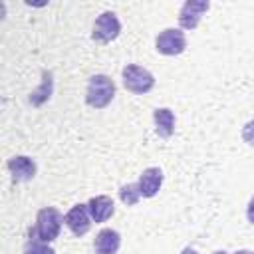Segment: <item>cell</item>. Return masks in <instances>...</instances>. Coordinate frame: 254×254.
Here are the masks:
<instances>
[{"label": "cell", "instance_id": "obj_6", "mask_svg": "<svg viewBox=\"0 0 254 254\" xmlns=\"http://www.w3.org/2000/svg\"><path fill=\"white\" fill-rule=\"evenodd\" d=\"M64 224L67 226V230L81 238L83 234L89 232L91 228V216H89V208H87V202L85 204H73L65 214H64Z\"/></svg>", "mask_w": 254, "mask_h": 254}, {"label": "cell", "instance_id": "obj_17", "mask_svg": "<svg viewBox=\"0 0 254 254\" xmlns=\"http://www.w3.org/2000/svg\"><path fill=\"white\" fill-rule=\"evenodd\" d=\"M181 254H198V252H196L194 248H190V246H187V248H183V250H181Z\"/></svg>", "mask_w": 254, "mask_h": 254}, {"label": "cell", "instance_id": "obj_4", "mask_svg": "<svg viewBox=\"0 0 254 254\" xmlns=\"http://www.w3.org/2000/svg\"><path fill=\"white\" fill-rule=\"evenodd\" d=\"M155 50L163 56H179L187 50V36L179 28H165L155 38Z\"/></svg>", "mask_w": 254, "mask_h": 254}, {"label": "cell", "instance_id": "obj_9", "mask_svg": "<svg viewBox=\"0 0 254 254\" xmlns=\"http://www.w3.org/2000/svg\"><path fill=\"white\" fill-rule=\"evenodd\" d=\"M163 171L159 167H147L141 175H139V181H137V187H139V192L143 198H153L159 190H161V185H163Z\"/></svg>", "mask_w": 254, "mask_h": 254}, {"label": "cell", "instance_id": "obj_3", "mask_svg": "<svg viewBox=\"0 0 254 254\" xmlns=\"http://www.w3.org/2000/svg\"><path fill=\"white\" fill-rule=\"evenodd\" d=\"M121 77L125 89L135 95H145L155 87V75L147 67H141L137 64H127L121 69Z\"/></svg>", "mask_w": 254, "mask_h": 254}, {"label": "cell", "instance_id": "obj_16", "mask_svg": "<svg viewBox=\"0 0 254 254\" xmlns=\"http://www.w3.org/2000/svg\"><path fill=\"white\" fill-rule=\"evenodd\" d=\"M246 218H248L250 224H254V194H252V198L248 200V206H246Z\"/></svg>", "mask_w": 254, "mask_h": 254}, {"label": "cell", "instance_id": "obj_1", "mask_svg": "<svg viewBox=\"0 0 254 254\" xmlns=\"http://www.w3.org/2000/svg\"><path fill=\"white\" fill-rule=\"evenodd\" d=\"M115 97V81L105 73H95L87 81L85 89V103L93 109L107 107Z\"/></svg>", "mask_w": 254, "mask_h": 254}, {"label": "cell", "instance_id": "obj_15", "mask_svg": "<svg viewBox=\"0 0 254 254\" xmlns=\"http://www.w3.org/2000/svg\"><path fill=\"white\" fill-rule=\"evenodd\" d=\"M242 139H244V143H248L250 147H254V119H250L244 127H242Z\"/></svg>", "mask_w": 254, "mask_h": 254}, {"label": "cell", "instance_id": "obj_11", "mask_svg": "<svg viewBox=\"0 0 254 254\" xmlns=\"http://www.w3.org/2000/svg\"><path fill=\"white\" fill-rule=\"evenodd\" d=\"M121 246V234L115 228H101L93 240L95 254H117Z\"/></svg>", "mask_w": 254, "mask_h": 254}, {"label": "cell", "instance_id": "obj_19", "mask_svg": "<svg viewBox=\"0 0 254 254\" xmlns=\"http://www.w3.org/2000/svg\"><path fill=\"white\" fill-rule=\"evenodd\" d=\"M212 254H228V252H224V250H216V252H212Z\"/></svg>", "mask_w": 254, "mask_h": 254}, {"label": "cell", "instance_id": "obj_2", "mask_svg": "<svg viewBox=\"0 0 254 254\" xmlns=\"http://www.w3.org/2000/svg\"><path fill=\"white\" fill-rule=\"evenodd\" d=\"M62 224H64L62 212H60L58 208H54V206H44V208H40L38 214H36V224H34V228H32V234H34L38 240L50 244V242H54V240L60 236Z\"/></svg>", "mask_w": 254, "mask_h": 254}, {"label": "cell", "instance_id": "obj_13", "mask_svg": "<svg viewBox=\"0 0 254 254\" xmlns=\"http://www.w3.org/2000/svg\"><path fill=\"white\" fill-rule=\"evenodd\" d=\"M139 198H141V192H139L137 183H129V185H123V187L119 189V200H121L125 206L137 204Z\"/></svg>", "mask_w": 254, "mask_h": 254}, {"label": "cell", "instance_id": "obj_18", "mask_svg": "<svg viewBox=\"0 0 254 254\" xmlns=\"http://www.w3.org/2000/svg\"><path fill=\"white\" fill-rule=\"evenodd\" d=\"M234 254H254L252 250H248V248H242V250H236Z\"/></svg>", "mask_w": 254, "mask_h": 254}, {"label": "cell", "instance_id": "obj_12", "mask_svg": "<svg viewBox=\"0 0 254 254\" xmlns=\"http://www.w3.org/2000/svg\"><path fill=\"white\" fill-rule=\"evenodd\" d=\"M153 123L155 133L163 139H169L175 133V113L169 107H157L153 111Z\"/></svg>", "mask_w": 254, "mask_h": 254}, {"label": "cell", "instance_id": "obj_8", "mask_svg": "<svg viewBox=\"0 0 254 254\" xmlns=\"http://www.w3.org/2000/svg\"><path fill=\"white\" fill-rule=\"evenodd\" d=\"M12 179L16 183H26V181H32L38 173V167H36V161L32 157H26V155H14L8 159L6 163Z\"/></svg>", "mask_w": 254, "mask_h": 254}, {"label": "cell", "instance_id": "obj_7", "mask_svg": "<svg viewBox=\"0 0 254 254\" xmlns=\"http://www.w3.org/2000/svg\"><path fill=\"white\" fill-rule=\"evenodd\" d=\"M210 8L208 0H187L179 10V24L183 30H194L200 22V16Z\"/></svg>", "mask_w": 254, "mask_h": 254}, {"label": "cell", "instance_id": "obj_5", "mask_svg": "<svg viewBox=\"0 0 254 254\" xmlns=\"http://www.w3.org/2000/svg\"><path fill=\"white\" fill-rule=\"evenodd\" d=\"M121 34V22L117 18V14L113 12H103L97 16L93 30H91V38L99 44H109L113 42L117 36Z\"/></svg>", "mask_w": 254, "mask_h": 254}, {"label": "cell", "instance_id": "obj_10", "mask_svg": "<svg viewBox=\"0 0 254 254\" xmlns=\"http://www.w3.org/2000/svg\"><path fill=\"white\" fill-rule=\"evenodd\" d=\"M87 208H89V216L93 222H105L107 218H111L115 214V202L107 194L91 196L87 200Z\"/></svg>", "mask_w": 254, "mask_h": 254}, {"label": "cell", "instance_id": "obj_14", "mask_svg": "<svg viewBox=\"0 0 254 254\" xmlns=\"http://www.w3.org/2000/svg\"><path fill=\"white\" fill-rule=\"evenodd\" d=\"M24 254H56V250H54L50 244L38 240V238L32 234V236L28 238V242L24 244Z\"/></svg>", "mask_w": 254, "mask_h": 254}]
</instances>
